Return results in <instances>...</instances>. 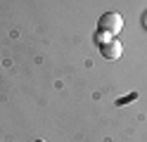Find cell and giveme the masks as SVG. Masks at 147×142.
Segmentation results:
<instances>
[{
	"mask_svg": "<svg viewBox=\"0 0 147 142\" xmlns=\"http://www.w3.org/2000/svg\"><path fill=\"white\" fill-rule=\"evenodd\" d=\"M100 52H102V57L105 59H119V57H121V52H123V47H121V43L116 40V38H109L107 43H102L100 45Z\"/></svg>",
	"mask_w": 147,
	"mask_h": 142,
	"instance_id": "7a4b0ae2",
	"label": "cell"
},
{
	"mask_svg": "<svg viewBox=\"0 0 147 142\" xmlns=\"http://www.w3.org/2000/svg\"><path fill=\"white\" fill-rule=\"evenodd\" d=\"M36 142H45V140H36Z\"/></svg>",
	"mask_w": 147,
	"mask_h": 142,
	"instance_id": "3957f363",
	"label": "cell"
},
{
	"mask_svg": "<svg viewBox=\"0 0 147 142\" xmlns=\"http://www.w3.org/2000/svg\"><path fill=\"white\" fill-rule=\"evenodd\" d=\"M121 28H123V17L119 12H105L97 22V31L107 33L109 38H116V33H121Z\"/></svg>",
	"mask_w": 147,
	"mask_h": 142,
	"instance_id": "6da1fadb",
	"label": "cell"
}]
</instances>
